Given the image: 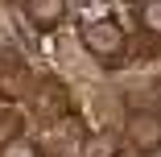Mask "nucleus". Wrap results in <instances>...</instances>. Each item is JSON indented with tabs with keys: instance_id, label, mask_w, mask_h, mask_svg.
I'll list each match as a JSON object with an SVG mask.
<instances>
[{
	"instance_id": "obj_1",
	"label": "nucleus",
	"mask_w": 161,
	"mask_h": 157,
	"mask_svg": "<svg viewBox=\"0 0 161 157\" xmlns=\"http://www.w3.org/2000/svg\"><path fill=\"white\" fill-rule=\"evenodd\" d=\"M83 46L87 54L103 58V62H116L124 54V29L116 21H87L83 25Z\"/></svg>"
},
{
	"instance_id": "obj_2",
	"label": "nucleus",
	"mask_w": 161,
	"mask_h": 157,
	"mask_svg": "<svg viewBox=\"0 0 161 157\" xmlns=\"http://www.w3.org/2000/svg\"><path fill=\"white\" fill-rule=\"evenodd\" d=\"M124 137H128V145H132L136 153H157V149H161V116H153V112L128 116Z\"/></svg>"
},
{
	"instance_id": "obj_3",
	"label": "nucleus",
	"mask_w": 161,
	"mask_h": 157,
	"mask_svg": "<svg viewBox=\"0 0 161 157\" xmlns=\"http://www.w3.org/2000/svg\"><path fill=\"white\" fill-rule=\"evenodd\" d=\"M25 4H29V21L37 29H54L66 17V0H25Z\"/></svg>"
},
{
	"instance_id": "obj_4",
	"label": "nucleus",
	"mask_w": 161,
	"mask_h": 157,
	"mask_svg": "<svg viewBox=\"0 0 161 157\" xmlns=\"http://www.w3.org/2000/svg\"><path fill=\"white\" fill-rule=\"evenodd\" d=\"M17 137H21V112L4 108V112H0V149H4L8 141H17Z\"/></svg>"
},
{
	"instance_id": "obj_5",
	"label": "nucleus",
	"mask_w": 161,
	"mask_h": 157,
	"mask_svg": "<svg viewBox=\"0 0 161 157\" xmlns=\"http://www.w3.org/2000/svg\"><path fill=\"white\" fill-rule=\"evenodd\" d=\"M141 25L161 37V0H145V4H141Z\"/></svg>"
},
{
	"instance_id": "obj_6",
	"label": "nucleus",
	"mask_w": 161,
	"mask_h": 157,
	"mask_svg": "<svg viewBox=\"0 0 161 157\" xmlns=\"http://www.w3.org/2000/svg\"><path fill=\"white\" fill-rule=\"evenodd\" d=\"M0 157H37V145L25 141V137H17V141H8L4 149H0Z\"/></svg>"
},
{
	"instance_id": "obj_7",
	"label": "nucleus",
	"mask_w": 161,
	"mask_h": 157,
	"mask_svg": "<svg viewBox=\"0 0 161 157\" xmlns=\"http://www.w3.org/2000/svg\"><path fill=\"white\" fill-rule=\"evenodd\" d=\"M83 157H116L112 137H91V141H87V149H83Z\"/></svg>"
}]
</instances>
